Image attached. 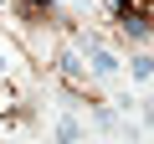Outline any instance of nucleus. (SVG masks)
<instances>
[{"mask_svg": "<svg viewBox=\"0 0 154 144\" xmlns=\"http://www.w3.org/2000/svg\"><path fill=\"white\" fill-rule=\"evenodd\" d=\"M57 67H62V77H72V83H82V77H88L82 52H72V46H67V52H57Z\"/></svg>", "mask_w": 154, "mask_h": 144, "instance_id": "nucleus-2", "label": "nucleus"}, {"mask_svg": "<svg viewBox=\"0 0 154 144\" xmlns=\"http://www.w3.org/2000/svg\"><path fill=\"white\" fill-rule=\"evenodd\" d=\"M51 134H57V139H82V134H88V124L77 118V113H57V124H51Z\"/></svg>", "mask_w": 154, "mask_h": 144, "instance_id": "nucleus-3", "label": "nucleus"}, {"mask_svg": "<svg viewBox=\"0 0 154 144\" xmlns=\"http://www.w3.org/2000/svg\"><path fill=\"white\" fill-rule=\"evenodd\" d=\"M139 108H144V129L154 134V98H149V103H139Z\"/></svg>", "mask_w": 154, "mask_h": 144, "instance_id": "nucleus-6", "label": "nucleus"}, {"mask_svg": "<svg viewBox=\"0 0 154 144\" xmlns=\"http://www.w3.org/2000/svg\"><path fill=\"white\" fill-rule=\"evenodd\" d=\"M113 108L128 118V113H139V98H134V93H118V98H113Z\"/></svg>", "mask_w": 154, "mask_h": 144, "instance_id": "nucleus-5", "label": "nucleus"}, {"mask_svg": "<svg viewBox=\"0 0 154 144\" xmlns=\"http://www.w3.org/2000/svg\"><path fill=\"white\" fill-rule=\"evenodd\" d=\"M88 72H93L98 83H118V77H123V57L108 52L103 41H93V46H88Z\"/></svg>", "mask_w": 154, "mask_h": 144, "instance_id": "nucleus-1", "label": "nucleus"}, {"mask_svg": "<svg viewBox=\"0 0 154 144\" xmlns=\"http://www.w3.org/2000/svg\"><path fill=\"white\" fill-rule=\"evenodd\" d=\"M5 72H11V57H5V52H0V77H5Z\"/></svg>", "mask_w": 154, "mask_h": 144, "instance_id": "nucleus-7", "label": "nucleus"}, {"mask_svg": "<svg viewBox=\"0 0 154 144\" xmlns=\"http://www.w3.org/2000/svg\"><path fill=\"white\" fill-rule=\"evenodd\" d=\"M128 77H134V83H154V57H149V52L128 57Z\"/></svg>", "mask_w": 154, "mask_h": 144, "instance_id": "nucleus-4", "label": "nucleus"}]
</instances>
